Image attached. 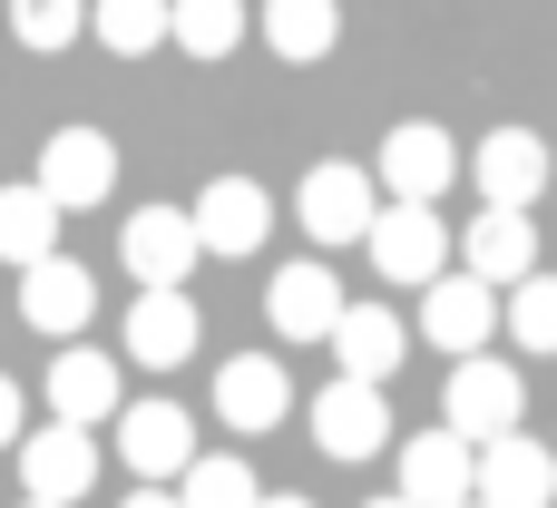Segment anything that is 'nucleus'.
<instances>
[{"instance_id":"f257e3e1","label":"nucleus","mask_w":557,"mask_h":508,"mask_svg":"<svg viewBox=\"0 0 557 508\" xmlns=\"http://www.w3.org/2000/svg\"><path fill=\"white\" fill-rule=\"evenodd\" d=\"M382 176L372 166H352V157H323L304 186H294V215H304V235L313 245H372V215H382V196H372Z\"/></svg>"},{"instance_id":"f03ea898","label":"nucleus","mask_w":557,"mask_h":508,"mask_svg":"<svg viewBox=\"0 0 557 508\" xmlns=\"http://www.w3.org/2000/svg\"><path fill=\"white\" fill-rule=\"evenodd\" d=\"M519 411H529V382L509 372V362H490V352H470V362H450V392H441V421L460 431V441H509L519 431Z\"/></svg>"},{"instance_id":"7ed1b4c3","label":"nucleus","mask_w":557,"mask_h":508,"mask_svg":"<svg viewBox=\"0 0 557 508\" xmlns=\"http://www.w3.org/2000/svg\"><path fill=\"white\" fill-rule=\"evenodd\" d=\"M509 323V303H499V284H480L470 264L460 274H441V284H421V343H441L450 362H470V352H490V333Z\"/></svg>"},{"instance_id":"20e7f679","label":"nucleus","mask_w":557,"mask_h":508,"mask_svg":"<svg viewBox=\"0 0 557 508\" xmlns=\"http://www.w3.org/2000/svg\"><path fill=\"white\" fill-rule=\"evenodd\" d=\"M372 274H382V284H411V294L441 284V274H450V225H441L431 206H401V196H392V206L372 215Z\"/></svg>"},{"instance_id":"39448f33","label":"nucleus","mask_w":557,"mask_h":508,"mask_svg":"<svg viewBox=\"0 0 557 508\" xmlns=\"http://www.w3.org/2000/svg\"><path fill=\"white\" fill-rule=\"evenodd\" d=\"M470 157L450 147V127H431V117H401L392 137H382V157H372V176L401 196V206H441V186L460 176Z\"/></svg>"},{"instance_id":"423d86ee","label":"nucleus","mask_w":557,"mask_h":508,"mask_svg":"<svg viewBox=\"0 0 557 508\" xmlns=\"http://www.w3.org/2000/svg\"><path fill=\"white\" fill-rule=\"evenodd\" d=\"M401 499L411 508H470L480 499V441H460L450 421L401 441Z\"/></svg>"},{"instance_id":"0eeeda50","label":"nucleus","mask_w":557,"mask_h":508,"mask_svg":"<svg viewBox=\"0 0 557 508\" xmlns=\"http://www.w3.org/2000/svg\"><path fill=\"white\" fill-rule=\"evenodd\" d=\"M313 441H323V460H372V450H392V401H382V382H323L313 392Z\"/></svg>"},{"instance_id":"6e6552de","label":"nucleus","mask_w":557,"mask_h":508,"mask_svg":"<svg viewBox=\"0 0 557 508\" xmlns=\"http://www.w3.org/2000/svg\"><path fill=\"white\" fill-rule=\"evenodd\" d=\"M29 186H49V196H59V215H78V206H108V186H117V147H108L98 127H59V137L39 147Z\"/></svg>"},{"instance_id":"1a4fd4ad","label":"nucleus","mask_w":557,"mask_h":508,"mask_svg":"<svg viewBox=\"0 0 557 508\" xmlns=\"http://www.w3.org/2000/svg\"><path fill=\"white\" fill-rule=\"evenodd\" d=\"M117 255H127V274H137V284H186V274H196V255H206L196 206H137V215H127V235H117Z\"/></svg>"},{"instance_id":"9d476101","label":"nucleus","mask_w":557,"mask_h":508,"mask_svg":"<svg viewBox=\"0 0 557 508\" xmlns=\"http://www.w3.org/2000/svg\"><path fill=\"white\" fill-rule=\"evenodd\" d=\"M88 313H98V284H88V264H69V255H39V264H20V323H29V333H49V343H78V333H88Z\"/></svg>"},{"instance_id":"9b49d317","label":"nucleus","mask_w":557,"mask_h":508,"mask_svg":"<svg viewBox=\"0 0 557 508\" xmlns=\"http://www.w3.org/2000/svg\"><path fill=\"white\" fill-rule=\"evenodd\" d=\"M117 460L166 490V480L196 470V421H186L176 401H127V411H117Z\"/></svg>"},{"instance_id":"f8f14e48","label":"nucleus","mask_w":557,"mask_h":508,"mask_svg":"<svg viewBox=\"0 0 557 508\" xmlns=\"http://www.w3.org/2000/svg\"><path fill=\"white\" fill-rule=\"evenodd\" d=\"M470 176H480V206H539L548 196V137L539 127H490L470 147Z\"/></svg>"},{"instance_id":"ddd939ff","label":"nucleus","mask_w":557,"mask_h":508,"mask_svg":"<svg viewBox=\"0 0 557 508\" xmlns=\"http://www.w3.org/2000/svg\"><path fill=\"white\" fill-rule=\"evenodd\" d=\"M196 235H206V255H255L274 235V196L255 176H206L196 186Z\"/></svg>"},{"instance_id":"4468645a","label":"nucleus","mask_w":557,"mask_h":508,"mask_svg":"<svg viewBox=\"0 0 557 508\" xmlns=\"http://www.w3.org/2000/svg\"><path fill=\"white\" fill-rule=\"evenodd\" d=\"M20 480H29V499H88L98 490V441L78 431V421H49V431H29L20 441Z\"/></svg>"},{"instance_id":"2eb2a0df","label":"nucleus","mask_w":557,"mask_h":508,"mask_svg":"<svg viewBox=\"0 0 557 508\" xmlns=\"http://www.w3.org/2000/svg\"><path fill=\"white\" fill-rule=\"evenodd\" d=\"M460 264L480 274V284H529L539 274V235H529V206H480L470 215V235H460Z\"/></svg>"},{"instance_id":"dca6fc26","label":"nucleus","mask_w":557,"mask_h":508,"mask_svg":"<svg viewBox=\"0 0 557 508\" xmlns=\"http://www.w3.org/2000/svg\"><path fill=\"white\" fill-rule=\"evenodd\" d=\"M264 323H274L284 343H333V323H343L333 264H284V274L264 284Z\"/></svg>"},{"instance_id":"f3484780","label":"nucleus","mask_w":557,"mask_h":508,"mask_svg":"<svg viewBox=\"0 0 557 508\" xmlns=\"http://www.w3.org/2000/svg\"><path fill=\"white\" fill-rule=\"evenodd\" d=\"M186 352H196V303H186V284H137V303H127V362L176 372Z\"/></svg>"},{"instance_id":"a211bd4d","label":"nucleus","mask_w":557,"mask_h":508,"mask_svg":"<svg viewBox=\"0 0 557 508\" xmlns=\"http://www.w3.org/2000/svg\"><path fill=\"white\" fill-rule=\"evenodd\" d=\"M49 421H78V431H98V421H117V352H88V343H69L59 362H49Z\"/></svg>"},{"instance_id":"6ab92c4d","label":"nucleus","mask_w":557,"mask_h":508,"mask_svg":"<svg viewBox=\"0 0 557 508\" xmlns=\"http://www.w3.org/2000/svg\"><path fill=\"white\" fill-rule=\"evenodd\" d=\"M480 499L490 508H548L557 499V450L529 441V431L490 441V450H480Z\"/></svg>"},{"instance_id":"aec40b11","label":"nucleus","mask_w":557,"mask_h":508,"mask_svg":"<svg viewBox=\"0 0 557 508\" xmlns=\"http://www.w3.org/2000/svg\"><path fill=\"white\" fill-rule=\"evenodd\" d=\"M284 411H294V382H284L274 352H235V362L215 372V421H235V431H274Z\"/></svg>"},{"instance_id":"412c9836","label":"nucleus","mask_w":557,"mask_h":508,"mask_svg":"<svg viewBox=\"0 0 557 508\" xmlns=\"http://www.w3.org/2000/svg\"><path fill=\"white\" fill-rule=\"evenodd\" d=\"M401 352H411V323H401V313H382V303H343V323H333V362H343L352 382H392Z\"/></svg>"},{"instance_id":"4be33fe9","label":"nucleus","mask_w":557,"mask_h":508,"mask_svg":"<svg viewBox=\"0 0 557 508\" xmlns=\"http://www.w3.org/2000/svg\"><path fill=\"white\" fill-rule=\"evenodd\" d=\"M264 49L274 59H333L343 49V0H264Z\"/></svg>"},{"instance_id":"5701e85b","label":"nucleus","mask_w":557,"mask_h":508,"mask_svg":"<svg viewBox=\"0 0 557 508\" xmlns=\"http://www.w3.org/2000/svg\"><path fill=\"white\" fill-rule=\"evenodd\" d=\"M59 255V196L49 186H0V264Z\"/></svg>"},{"instance_id":"b1692460","label":"nucleus","mask_w":557,"mask_h":508,"mask_svg":"<svg viewBox=\"0 0 557 508\" xmlns=\"http://www.w3.org/2000/svg\"><path fill=\"white\" fill-rule=\"evenodd\" d=\"M88 29H98V49L147 59V49L176 39V0H88Z\"/></svg>"},{"instance_id":"393cba45","label":"nucleus","mask_w":557,"mask_h":508,"mask_svg":"<svg viewBox=\"0 0 557 508\" xmlns=\"http://www.w3.org/2000/svg\"><path fill=\"white\" fill-rule=\"evenodd\" d=\"M176 49L186 59H235L245 49V0H176Z\"/></svg>"},{"instance_id":"a878e982","label":"nucleus","mask_w":557,"mask_h":508,"mask_svg":"<svg viewBox=\"0 0 557 508\" xmlns=\"http://www.w3.org/2000/svg\"><path fill=\"white\" fill-rule=\"evenodd\" d=\"M176 499L186 508H264V480H255L245 460H196V470L176 480Z\"/></svg>"},{"instance_id":"bb28decb","label":"nucleus","mask_w":557,"mask_h":508,"mask_svg":"<svg viewBox=\"0 0 557 508\" xmlns=\"http://www.w3.org/2000/svg\"><path fill=\"white\" fill-rule=\"evenodd\" d=\"M509 343L519 352H557V274L509 284Z\"/></svg>"},{"instance_id":"cd10ccee","label":"nucleus","mask_w":557,"mask_h":508,"mask_svg":"<svg viewBox=\"0 0 557 508\" xmlns=\"http://www.w3.org/2000/svg\"><path fill=\"white\" fill-rule=\"evenodd\" d=\"M10 29H20L29 49H69V39L88 29V0H10Z\"/></svg>"},{"instance_id":"c85d7f7f","label":"nucleus","mask_w":557,"mask_h":508,"mask_svg":"<svg viewBox=\"0 0 557 508\" xmlns=\"http://www.w3.org/2000/svg\"><path fill=\"white\" fill-rule=\"evenodd\" d=\"M29 441V401H20V382L0 372V450H20Z\"/></svg>"},{"instance_id":"c756f323","label":"nucleus","mask_w":557,"mask_h":508,"mask_svg":"<svg viewBox=\"0 0 557 508\" xmlns=\"http://www.w3.org/2000/svg\"><path fill=\"white\" fill-rule=\"evenodd\" d=\"M117 508H186V499H176V490H157V480H137V490H127Z\"/></svg>"},{"instance_id":"7c9ffc66","label":"nucleus","mask_w":557,"mask_h":508,"mask_svg":"<svg viewBox=\"0 0 557 508\" xmlns=\"http://www.w3.org/2000/svg\"><path fill=\"white\" fill-rule=\"evenodd\" d=\"M362 508H411V499H401V490H392V499H362Z\"/></svg>"},{"instance_id":"2f4dec72","label":"nucleus","mask_w":557,"mask_h":508,"mask_svg":"<svg viewBox=\"0 0 557 508\" xmlns=\"http://www.w3.org/2000/svg\"><path fill=\"white\" fill-rule=\"evenodd\" d=\"M264 508H313V499H274V490H264Z\"/></svg>"},{"instance_id":"473e14b6","label":"nucleus","mask_w":557,"mask_h":508,"mask_svg":"<svg viewBox=\"0 0 557 508\" xmlns=\"http://www.w3.org/2000/svg\"><path fill=\"white\" fill-rule=\"evenodd\" d=\"M20 508H59V499H20Z\"/></svg>"},{"instance_id":"72a5a7b5","label":"nucleus","mask_w":557,"mask_h":508,"mask_svg":"<svg viewBox=\"0 0 557 508\" xmlns=\"http://www.w3.org/2000/svg\"><path fill=\"white\" fill-rule=\"evenodd\" d=\"M0 20H10V0H0Z\"/></svg>"},{"instance_id":"f704fd0d","label":"nucleus","mask_w":557,"mask_h":508,"mask_svg":"<svg viewBox=\"0 0 557 508\" xmlns=\"http://www.w3.org/2000/svg\"><path fill=\"white\" fill-rule=\"evenodd\" d=\"M470 508H490V499H470Z\"/></svg>"}]
</instances>
